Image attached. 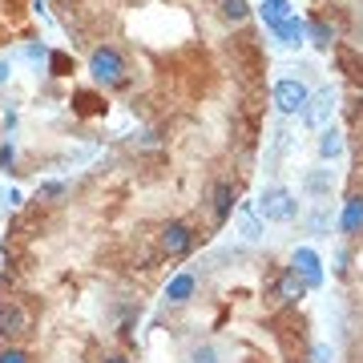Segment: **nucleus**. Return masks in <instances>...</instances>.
Returning <instances> with one entry per match:
<instances>
[{"label": "nucleus", "instance_id": "f257e3e1", "mask_svg": "<svg viewBox=\"0 0 363 363\" xmlns=\"http://www.w3.org/2000/svg\"><path fill=\"white\" fill-rule=\"evenodd\" d=\"M89 77H93V85H101V89L125 85V57H121V49L97 45V49L89 52Z\"/></svg>", "mask_w": 363, "mask_h": 363}, {"label": "nucleus", "instance_id": "f03ea898", "mask_svg": "<svg viewBox=\"0 0 363 363\" xmlns=\"http://www.w3.org/2000/svg\"><path fill=\"white\" fill-rule=\"evenodd\" d=\"M259 214L262 222H295L298 218V198L286 186H267L259 194Z\"/></svg>", "mask_w": 363, "mask_h": 363}, {"label": "nucleus", "instance_id": "7ed1b4c3", "mask_svg": "<svg viewBox=\"0 0 363 363\" xmlns=\"http://www.w3.org/2000/svg\"><path fill=\"white\" fill-rule=\"evenodd\" d=\"M307 101H311L307 81H298V77H279L274 81V109H279L283 117H303Z\"/></svg>", "mask_w": 363, "mask_h": 363}, {"label": "nucleus", "instance_id": "20e7f679", "mask_svg": "<svg viewBox=\"0 0 363 363\" xmlns=\"http://www.w3.org/2000/svg\"><path fill=\"white\" fill-rule=\"evenodd\" d=\"M157 247H162V255H169V259H186V255L194 250V230H190L186 222L174 218L157 230Z\"/></svg>", "mask_w": 363, "mask_h": 363}, {"label": "nucleus", "instance_id": "39448f33", "mask_svg": "<svg viewBox=\"0 0 363 363\" xmlns=\"http://www.w3.org/2000/svg\"><path fill=\"white\" fill-rule=\"evenodd\" d=\"M331 109H335V89L323 85L319 93H311V101L303 109V125H307V130H323L327 121H331Z\"/></svg>", "mask_w": 363, "mask_h": 363}, {"label": "nucleus", "instance_id": "423d86ee", "mask_svg": "<svg viewBox=\"0 0 363 363\" xmlns=\"http://www.w3.org/2000/svg\"><path fill=\"white\" fill-rule=\"evenodd\" d=\"M291 267L307 279V286H311V291H315V286H323V259H319L311 247H298L295 255H291Z\"/></svg>", "mask_w": 363, "mask_h": 363}, {"label": "nucleus", "instance_id": "0eeeda50", "mask_svg": "<svg viewBox=\"0 0 363 363\" xmlns=\"http://www.w3.org/2000/svg\"><path fill=\"white\" fill-rule=\"evenodd\" d=\"M234 222H238V234L247 238V242H259L262 238V214H259V202H238V210H234Z\"/></svg>", "mask_w": 363, "mask_h": 363}, {"label": "nucleus", "instance_id": "6e6552de", "mask_svg": "<svg viewBox=\"0 0 363 363\" xmlns=\"http://www.w3.org/2000/svg\"><path fill=\"white\" fill-rule=\"evenodd\" d=\"M194 291H198V279L190 271H178L174 279L166 283V291H162V298H166L169 307H186L190 298H194Z\"/></svg>", "mask_w": 363, "mask_h": 363}, {"label": "nucleus", "instance_id": "1a4fd4ad", "mask_svg": "<svg viewBox=\"0 0 363 363\" xmlns=\"http://www.w3.org/2000/svg\"><path fill=\"white\" fill-rule=\"evenodd\" d=\"M210 202H214V222H226L238 210V194H234V182H214V194H210Z\"/></svg>", "mask_w": 363, "mask_h": 363}, {"label": "nucleus", "instance_id": "9d476101", "mask_svg": "<svg viewBox=\"0 0 363 363\" xmlns=\"http://www.w3.org/2000/svg\"><path fill=\"white\" fill-rule=\"evenodd\" d=\"M259 16H262V25L274 33L279 25H286V21L295 16V9H291V0H262V4H259Z\"/></svg>", "mask_w": 363, "mask_h": 363}, {"label": "nucleus", "instance_id": "9b49d317", "mask_svg": "<svg viewBox=\"0 0 363 363\" xmlns=\"http://www.w3.org/2000/svg\"><path fill=\"white\" fill-rule=\"evenodd\" d=\"M339 230L343 234H363V194H351L339 214Z\"/></svg>", "mask_w": 363, "mask_h": 363}, {"label": "nucleus", "instance_id": "f8f14e48", "mask_svg": "<svg viewBox=\"0 0 363 363\" xmlns=\"http://www.w3.org/2000/svg\"><path fill=\"white\" fill-rule=\"evenodd\" d=\"M25 331H28V311L21 303H9L0 311V335H25Z\"/></svg>", "mask_w": 363, "mask_h": 363}, {"label": "nucleus", "instance_id": "ddd939ff", "mask_svg": "<svg viewBox=\"0 0 363 363\" xmlns=\"http://www.w3.org/2000/svg\"><path fill=\"white\" fill-rule=\"evenodd\" d=\"M274 40H279L283 49H298V45L307 40V21H303V16H291L286 25L274 28Z\"/></svg>", "mask_w": 363, "mask_h": 363}, {"label": "nucleus", "instance_id": "4468645a", "mask_svg": "<svg viewBox=\"0 0 363 363\" xmlns=\"http://www.w3.org/2000/svg\"><path fill=\"white\" fill-rule=\"evenodd\" d=\"M307 291H311V286H307V279H303L295 267H286L283 279H279V298H286V303H298Z\"/></svg>", "mask_w": 363, "mask_h": 363}, {"label": "nucleus", "instance_id": "2eb2a0df", "mask_svg": "<svg viewBox=\"0 0 363 363\" xmlns=\"http://www.w3.org/2000/svg\"><path fill=\"white\" fill-rule=\"evenodd\" d=\"M315 150H319V162H335V157H343V133H339L335 125H323Z\"/></svg>", "mask_w": 363, "mask_h": 363}, {"label": "nucleus", "instance_id": "dca6fc26", "mask_svg": "<svg viewBox=\"0 0 363 363\" xmlns=\"http://www.w3.org/2000/svg\"><path fill=\"white\" fill-rule=\"evenodd\" d=\"M307 40L319 45V49H331V45H335V28L327 25L323 16H311V21H307Z\"/></svg>", "mask_w": 363, "mask_h": 363}, {"label": "nucleus", "instance_id": "f3484780", "mask_svg": "<svg viewBox=\"0 0 363 363\" xmlns=\"http://www.w3.org/2000/svg\"><path fill=\"white\" fill-rule=\"evenodd\" d=\"M218 9H222V16H226L230 25H242V21L250 16V4H247V0H222Z\"/></svg>", "mask_w": 363, "mask_h": 363}, {"label": "nucleus", "instance_id": "a211bd4d", "mask_svg": "<svg viewBox=\"0 0 363 363\" xmlns=\"http://www.w3.org/2000/svg\"><path fill=\"white\" fill-rule=\"evenodd\" d=\"M307 190H311V194H327V190H331V169H315V174H307Z\"/></svg>", "mask_w": 363, "mask_h": 363}, {"label": "nucleus", "instance_id": "6ab92c4d", "mask_svg": "<svg viewBox=\"0 0 363 363\" xmlns=\"http://www.w3.org/2000/svg\"><path fill=\"white\" fill-rule=\"evenodd\" d=\"M0 363H33L25 347H0Z\"/></svg>", "mask_w": 363, "mask_h": 363}, {"label": "nucleus", "instance_id": "aec40b11", "mask_svg": "<svg viewBox=\"0 0 363 363\" xmlns=\"http://www.w3.org/2000/svg\"><path fill=\"white\" fill-rule=\"evenodd\" d=\"M25 61H33V65H45V61H49V49H45V45H25Z\"/></svg>", "mask_w": 363, "mask_h": 363}, {"label": "nucleus", "instance_id": "412c9836", "mask_svg": "<svg viewBox=\"0 0 363 363\" xmlns=\"http://www.w3.org/2000/svg\"><path fill=\"white\" fill-rule=\"evenodd\" d=\"M13 162H16V145L4 142L0 145V169H13Z\"/></svg>", "mask_w": 363, "mask_h": 363}, {"label": "nucleus", "instance_id": "4be33fe9", "mask_svg": "<svg viewBox=\"0 0 363 363\" xmlns=\"http://www.w3.org/2000/svg\"><path fill=\"white\" fill-rule=\"evenodd\" d=\"M190 363H218V351H214V347H194Z\"/></svg>", "mask_w": 363, "mask_h": 363}, {"label": "nucleus", "instance_id": "5701e85b", "mask_svg": "<svg viewBox=\"0 0 363 363\" xmlns=\"http://www.w3.org/2000/svg\"><path fill=\"white\" fill-rule=\"evenodd\" d=\"M40 194H45V198H57V194H65V186H61V182H40Z\"/></svg>", "mask_w": 363, "mask_h": 363}, {"label": "nucleus", "instance_id": "b1692460", "mask_svg": "<svg viewBox=\"0 0 363 363\" xmlns=\"http://www.w3.org/2000/svg\"><path fill=\"white\" fill-rule=\"evenodd\" d=\"M9 81H13V61L0 57V85H9Z\"/></svg>", "mask_w": 363, "mask_h": 363}, {"label": "nucleus", "instance_id": "393cba45", "mask_svg": "<svg viewBox=\"0 0 363 363\" xmlns=\"http://www.w3.org/2000/svg\"><path fill=\"white\" fill-rule=\"evenodd\" d=\"M315 363H331V347H327V343H319V347H315Z\"/></svg>", "mask_w": 363, "mask_h": 363}, {"label": "nucleus", "instance_id": "a878e982", "mask_svg": "<svg viewBox=\"0 0 363 363\" xmlns=\"http://www.w3.org/2000/svg\"><path fill=\"white\" fill-rule=\"evenodd\" d=\"M4 202H9V206H21V202H25V198H21V190H9V194H4Z\"/></svg>", "mask_w": 363, "mask_h": 363}, {"label": "nucleus", "instance_id": "bb28decb", "mask_svg": "<svg viewBox=\"0 0 363 363\" xmlns=\"http://www.w3.org/2000/svg\"><path fill=\"white\" fill-rule=\"evenodd\" d=\"M101 363H133V359H125V355H105Z\"/></svg>", "mask_w": 363, "mask_h": 363}]
</instances>
